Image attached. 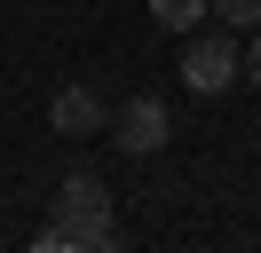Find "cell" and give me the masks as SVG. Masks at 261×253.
<instances>
[{"label":"cell","instance_id":"6da1fadb","mask_svg":"<svg viewBox=\"0 0 261 253\" xmlns=\"http://www.w3.org/2000/svg\"><path fill=\"white\" fill-rule=\"evenodd\" d=\"M103 253L119 245V221H111V190L95 182V174H64V190H56V221L40 230V253Z\"/></svg>","mask_w":261,"mask_h":253},{"label":"cell","instance_id":"7a4b0ae2","mask_svg":"<svg viewBox=\"0 0 261 253\" xmlns=\"http://www.w3.org/2000/svg\"><path fill=\"white\" fill-rule=\"evenodd\" d=\"M182 79H190L198 95H222L229 79H245L238 40H229V32H198V40H190V56H182Z\"/></svg>","mask_w":261,"mask_h":253},{"label":"cell","instance_id":"3957f363","mask_svg":"<svg viewBox=\"0 0 261 253\" xmlns=\"http://www.w3.org/2000/svg\"><path fill=\"white\" fill-rule=\"evenodd\" d=\"M111 127H119V150H135V158H150L166 135H174V119H166V103H159V95H135V103L119 111Z\"/></svg>","mask_w":261,"mask_h":253},{"label":"cell","instance_id":"277c9868","mask_svg":"<svg viewBox=\"0 0 261 253\" xmlns=\"http://www.w3.org/2000/svg\"><path fill=\"white\" fill-rule=\"evenodd\" d=\"M48 119H56V135H103V127H111V111H103L95 87H64V95L48 103Z\"/></svg>","mask_w":261,"mask_h":253},{"label":"cell","instance_id":"5b68a950","mask_svg":"<svg viewBox=\"0 0 261 253\" xmlns=\"http://www.w3.org/2000/svg\"><path fill=\"white\" fill-rule=\"evenodd\" d=\"M214 0H150V24H166V32H198V16H206Z\"/></svg>","mask_w":261,"mask_h":253},{"label":"cell","instance_id":"8992f818","mask_svg":"<svg viewBox=\"0 0 261 253\" xmlns=\"http://www.w3.org/2000/svg\"><path fill=\"white\" fill-rule=\"evenodd\" d=\"M214 16H222L229 32H253L261 24V0H214Z\"/></svg>","mask_w":261,"mask_h":253},{"label":"cell","instance_id":"52a82bcc","mask_svg":"<svg viewBox=\"0 0 261 253\" xmlns=\"http://www.w3.org/2000/svg\"><path fill=\"white\" fill-rule=\"evenodd\" d=\"M245 79L261 87V24H253V47H245Z\"/></svg>","mask_w":261,"mask_h":253}]
</instances>
